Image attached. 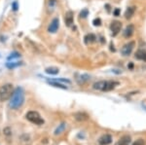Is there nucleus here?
Instances as JSON below:
<instances>
[{
	"label": "nucleus",
	"mask_w": 146,
	"mask_h": 145,
	"mask_svg": "<svg viewBox=\"0 0 146 145\" xmlns=\"http://www.w3.org/2000/svg\"><path fill=\"white\" fill-rule=\"evenodd\" d=\"M133 31H135V26L133 24H129L124 31V37H126V38L131 37V35L133 34Z\"/></svg>",
	"instance_id": "nucleus-10"
},
{
	"label": "nucleus",
	"mask_w": 146,
	"mask_h": 145,
	"mask_svg": "<svg viewBox=\"0 0 146 145\" xmlns=\"http://www.w3.org/2000/svg\"><path fill=\"white\" fill-rule=\"evenodd\" d=\"M135 12V6L129 7V8L126 10V13H125V18H126L127 20H129V19H131L133 16Z\"/></svg>",
	"instance_id": "nucleus-14"
},
{
	"label": "nucleus",
	"mask_w": 146,
	"mask_h": 145,
	"mask_svg": "<svg viewBox=\"0 0 146 145\" xmlns=\"http://www.w3.org/2000/svg\"><path fill=\"white\" fill-rule=\"evenodd\" d=\"M25 118L27 119L29 122L35 124V125H43L44 124V120L38 112L36 111H29L25 115Z\"/></svg>",
	"instance_id": "nucleus-3"
},
{
	"label": "nucleus",
	"mask_w": 146,
	"mask_h": 145,
	"mask_svg": "<svg viewBox=\"0 0 146 145\" xmlns=\"http://www.w3.org/2000/svg\"><path fill=\"white\" fill-rule=\"evenodd\" d=\"M74 118L76 119L77 121H80V122H83V121H87L89 119L88 114H86L85 112H77V113L74 114Z\"/></svg>",
	"instance_id": "nucleus-9"
},
{
	"label": "nucleus",
	"mask_w": 146,
	"mask_h": 145,
	"mask_svg": "<svg viewBox=\"0 0 146 145\" xmlns=\"http://www.w3.org/2000/svg\"><path fill=\"white\" fill-rule=\"evenodd\" d=\"M133 145H145V141L143 139H137Z\"/></svg>",
	"instance_id": "nucleus-22"
},
{
	"label": "nucleus",
	"mask_w": 146,
	"mask_h": 145,
	"mask_svg": "<svg viewBox=\"0 0 146 145\" xmlns=\"http://www.w3.org/2000/svg\"><path fill=\"white\" fill-rule=\"evenodd\" d=\"M135 41H131V42H129V43H127L126 45H124V47L121 50L122 55L126 56V57L127 56L131 55V52H133V48H135Z\"/></svg>",
	"instance_id": "nucleus-4"
},
{
	"label": "nucleus",
	"mask_w": 146,
	"mask_h": 145,
	"mask_svg": "<svg viewBox=\"0 0 146 145\" xmlns=\"http://www.w3.org/2000/svg\"><path fill=\"white\" fill-rule=\"evenodd\" d=\"M45 71H46V73L51 74V75H56V74L58 73L60 70H58V67H47Z\"/></svg>",
	"instance_id": "nucleus-16"
},
{
	"label": "nucleus",
	"mask_w": 146,
	"mask_h": 145,
	"mask_svg": "<svg viewBox=\"0 0 146 145\" xmlns=\"http://www.w3.org/2000/svg\"><path fill=\"white\" fill-rule=\"evenodd\" d=\"M111 142H112V136L110 134H103L98 139V143L100 145H108L111 143Z\"/></svg>",
	"instance_id": "nucleus-7"
},
{
	"label": "nucleus",
	"mask_w": 146,
	"mask_h": 145,
	"mask_svg": "<svg viewBox=\"0 0 146 145\" xmlns=\"http://www.w3.org/2000/svg\"><path fill=\"white\" fill-rule=\"evenodd\" d=\"M128 67H129V68H131V69H133V64H129Z\"/></svg>",
	"instance_id": "nucleus-27"
},
{
	"label": "nucleus",
	"mask_w": 146,
	"mask_h": 145,
	"mask_svg": "<svg viewBox=\"0 0 146 145\" xmlns=\"http://www.w3.org/2000/svg\"><path fill=\"white\" fill-rule=\"evenodd\" d=\"M65 127H66V124H65V123H62L60 126H58V128H56V130H55V134H56V135H58V134H62L63 130H64Z\"/></svg>",
	"instance_id": "nucleus-17"
},
{
	"label": "nucleus",
	"mask_w": 146,
	"mask_h": 145,
	"mask_svg": "<svg viewBox=\"0 0 146 145\" xmlns=\"http://www.w3.org/2000/svg\"><path fill=\"white\" fill-rule=\"evenodd\" d=\"M121 28H122V23L118 22V21L113 22L111 23V25H110V29H111V31H112L113 36H116V35L120 32Z\"/></svg>",
	"instance_id": "nucleus-5"
},
{
	"label": "nucleus",
	"mask_w": 146,
	"mask_h": 145,
	"mask_svg": "<svg viewBox=\"0 0 146 145\" xmlns=\"http://www.w3.org/2000/svg\"><path fill=\"white\" fill-rule=\"evenodd\" d=\"M131 141V138L129 135H124L120 138L118 141L115 143V145H129Z\"/></svg>",
	"instance_id": "nucleus-8"
},
{
	"label": "nucleus",
	"mask_w": 146,
	"mask_h": 145,
	"mask_svg": "<svg viewBox=\"0 0 146 145\" xmlns=\"http://www.w3.org/2000/svg\"><path fill=\"white\" fill-rule=\"evenodd\" d=\"M64 22H65V24H66L67 26H70V25L73 23V13L71 11L66 12L65 17H64Z\"/></svg>",
	"instance_id": "nucleus-11"
},
{
	"label": "nucleus",
	"mask_w": 146,
	"mask_h": 145,
	"mask_svg": "<svg viewBox=\"0 0 146 145\" xmlns=\"http://www.w3.org/2000/svg\"><path fill=\"white\" fill-rule=\"evenodd\" d=\"M96 39V37L95 34H93V33L87 34L86 36H85V43L91 44V43H93V42H95Z\"/></svg>",
	"instance_id": "nucleus-15"
},
{
	"label": "nucleus",
	"mask_w": 146,
	"mask_h": 145,
	"mask_svg": "<svg viewBox=\"0 0 146 145\" xmlns=\"http://www.w3.org/2000/svg\"><path fill=\"white\" fill-rule=\"evenodd\" d=\"M88 14H89L88 10H87V9H84V10L80 13V17H81V18H86L87 16H88Z\"/></svg>",
	"instance_id": "nucleus-20"
},
{
	"label": "nucleus",
	"mask_w": 146,
	"mask_h": 145,
	"mask_svg": "<svg viewBox=\"0 0 146 145\" xmlns=\"http://www.w3.org/2000/svg\"><path fill=\"white\" fill-rule=\"evenodd\" d=\"M25 102V92L23 88L18 87L14 91L13 95L10 99V107L12 109H18Z\"/></svg>",
	"instance_id": "nucleus-1"
},
{
	"label": "nucleus",
	"mask_w": 146,
	"mask_h": 145,
	"mask_svg": "<svg viewBox=\"0 0 146 145\" xmlns=\"http://www.w3.org/2000/svg\"><path fill=\"white\" fill-rule=\"evenodd\" d=\"M22 64H21V62H12V64H10V62H9V64H7V66L9 67V68H14V67H17V66H19V65H21Z\"/></svg>",
	"instance_id": "nucleus-18"
},
{
	"label": "nucleus",
	"mask_w": 146,
	"mask_h": 145,
	"mask_svg": "<svg viewBox=\"0 0 146 145\" xmlns=\"http://www.w3.org/2000/svg\"><path fill=\"white\" fill-rule=\"evenodd\" d=\"M13 7H14V10H17V3H14Z\"/></svg>",
	"instance_id": "nucleus-26"
},
{
	"label": "nucleus",
	"mask_w": 146,
	"mask_h": 145,
	"mask_svg": "<svg viewBox=\"0 0 146 145\" xmlns=\"http://www.w3.org/2000/svg\"><path fill=\"white\" fill-rule=\"evenodd\" d=\"M135 58L136 60H142V62H146V51L144 50H138L135 53Z\"/></svg>",
	"instance_id": "nucleus-12"
},
{
	"label": "nucleus",
	"mask_w": 146,
	"mask_h": 145,
	"mask_svg": "<svg viewBox=\"0 0 146 145\" xmlns=\"http://www.w3.org/2000/svg\"><path fill=\"white\" fill-rule=\"evenodd\" d=\"M58 25H60V21H58V18H55L51 22L50 25H49L48 31L51 32V33H55V32H56V30L58 29Z\"/></svg>",
	"instance_id": "nucleus-6"
},
{
	"label": "nucleus",
	"mask_w": 146,
	"mask_h": 145,
	"mask_svg": "<svg viewBox=\"0 0 146 145\" xmlns=\"http://www.w3.org/2000/svg\"><path fill=\"white\" fill-rule=\"evenodd\" d=\"M93 23H94V25H96V26H100L101 24L100 19H95V20L93 21Z\"/></svg>",
	"instance_id": "nucleus-21"
},
{
	"label": "nucleus",
	"mask_w": 146,
	"mask_h": 145,
	"mask_svg": "<svg viewBox=\"0 0 146 145\" xmlns=\"http://www.w3.org/2000/svg\"><path fill=\"white\" fill-rule=\"evenodd\" d=\"M55 4H56V0H49V8H52V10L54 9L55 7Z\"/></svg>",
	"instance_id": "nucleus-23"
},
{
	"label": "nucleus",
	"mask_w": 146,
	"mask_h": 145,
	"mask_svg": "<svg viewBox=\"0 0 146 145\" xmlns=\"http://www.w3.org/2000/svg\"><path fill=\"white\" fill-rule=\"evenodd\" d=\"M48 83L50 84L51 86L53 87H56V88H60V89H67V86H65V84H62V83H60L58 81H55V80H48Z\"/></svg>",
	"instance_id": "nucleus-13"
},
{
	"label": "nucleus",
	"mask_w": 146,
	"mask_h": 145,
	"mask_svg": "<svg viewBox=\"0 0 146 145\" xmlns=\"http://www.w3.org/2000/svg\"><path fill=\"white\" fill-rule=\"evenodd\" d=\"M19 57H20V55H19L18 53H14V54H11V56H9L8 60H13V58H19Z\"/></svg>",
	"instance_id": "nucleus-24"
},
{
	"label": "nucleus",
	"mask_w": 146,
	"mask_h": 145,
	"mask_svg": "<svg viewBox=\"0 0 146 145\" xmlns=\"http://www.w3.org/2000/svg\"><path fill=\"white\" fill-rule=\"evenodd\" d=\"M88 80H90V76L89 75H86V74H85V75H81V82H80V83L83 84Z\"/></svg>",
	"instance_id": "nucleus-19"
},
{
	"label": "nucleus",
	"mask_w": 146,
	"mask_h": 145,
	"mask_svg": "<svg viewBox=\"0 0 146 145\" xmlns=\"http://www.w3.org/2000/svg\"><path fill=\"white\" fill-rule=\"evenodd\" d=\"M119 14H120V9H115V11H114V15L116 16H119Z\"/></svg>",
	"instance_id": "nucleus-25"
},
{
	"label": "nucleus",
	"mask_w": 146,
	"mask_h": 145,
	"mask_svg": "<svg viewBox=\"0 0 146 145\" xmlns=\"http://www.w3.org/2000/svg\"><path fill=\"white\" fill-rule=\"evenodd\" d=\"M14 86L12 84H5L0 88V101H7L14 93Z\"/></svg>",
	"instance_id": "nucleus-2"
}]
</instances>
